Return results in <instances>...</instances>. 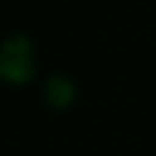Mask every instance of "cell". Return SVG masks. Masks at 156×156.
<instances>
[{
  "mask_svg": "<svg viewBox=\"0 0 156 156\" xmlns=\"http://www.w3.org/2000/svg\"><path fill=\"white\" fill-rule=\"evenodd\" d=\"M36 74V58L33 44L27 36L14 33L0 47V80L8 85H25Z\"/></svg>",
  "mask_w": 156,
  "mask_h": 156,
  "instance_id": "1",
  "label": "cell"
},
{
  "mask_svg": "<svg viewBox=\"0 0 156 156\" xmlns=\"http://www.w3.org/2000/svg\"><path fill=\"white\" fill-rule=\"evenodd\" d=\"M44 96H47V104H49L52 110H66V107L74 101L77 90H74V82H71V80L55 74V77L47 80V85H44Z\"/></svg>",
  "mask_w": 156,
  "mask_h": 156,
  "instance_id": "2",
  "label": "cell"
}]
</instances>
